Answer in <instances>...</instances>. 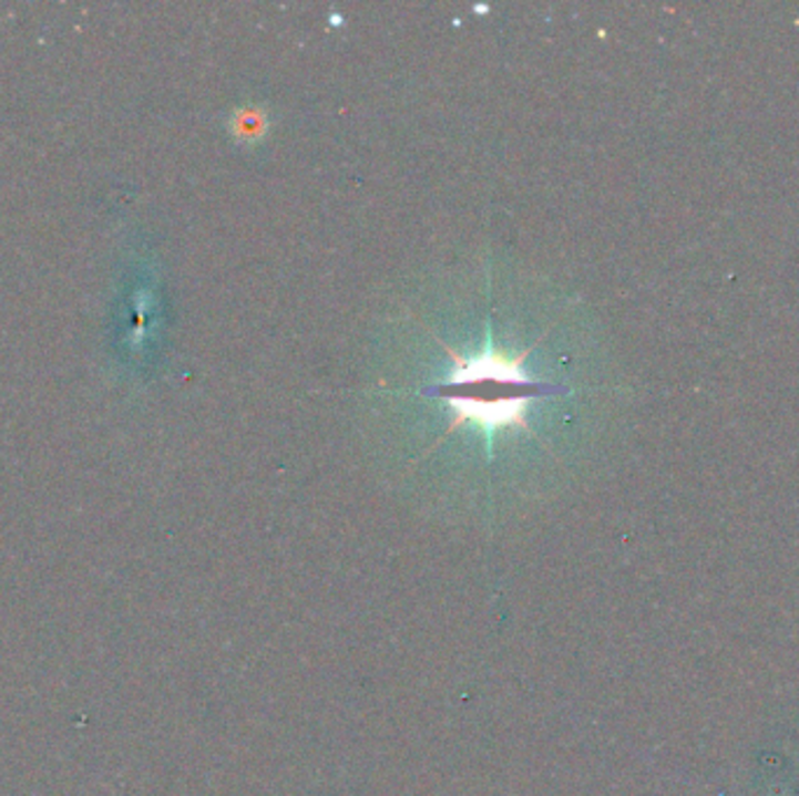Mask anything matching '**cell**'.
Returning <instances> with one entry per match:
<instances>
[{"instance_id": "obj_1", "label": "cell", "mask_w": 799, "mask_h": 796, "mask_svg": "<svg viewBox=\"0 0 799 796\" xmlns=\"http://www.w3.org/2000/svg\"><path fill=\"white\" fill-rule=\"evenodd\" d=\"M444 349L451 362L449 379L440 385H433V389H426L423 395H442L453 389H461V385H474V383H503V385H512V389H526L537 395L564 393V389H559V385L535 381L522 370V362L533 351V347L520 355H510L503 353L501 349H495L493 337L486 334L484 351L478 355L463 358L457 351H451L449 347Z\"/></svg>"}, {"instance_id": "obj_2", "label": "cell", "mask_w": 799, "mask_h": 796, "mask_svg": "<svg viewBox=\"0 0 799 796\" xmlns=\"http://www.w3.org/2000/svg\"><path fill=\"white\" fill-rule=\"evenodd\" d=\"M540 397L535 393H522V395H510V397H472V395H447L449 409H451V423L447 435L453 430L461 427L463 423L478 425L484 437H486V451L491 456L493 437L508 427H520L531 433L529 423V406L533 400Z\"/></svg>"}, {"instance_id": "obj_3", "label": "cell", "mask_w": 799, "mask_h": 796, "mask_svg": "<svg viewBox=\"0 0 799 796\" xmlns=\"http://www.w3.org/2000/svg\"><path fill=\"white\" fill-rule=\"evenodd\" d=\"M229 128H232V136L236 141L253 145V143H257V141L267 136L269 117H267V113L263 111V107L248 105V107H242V111L234 113Z\"/></svg>"}]
</instances>
